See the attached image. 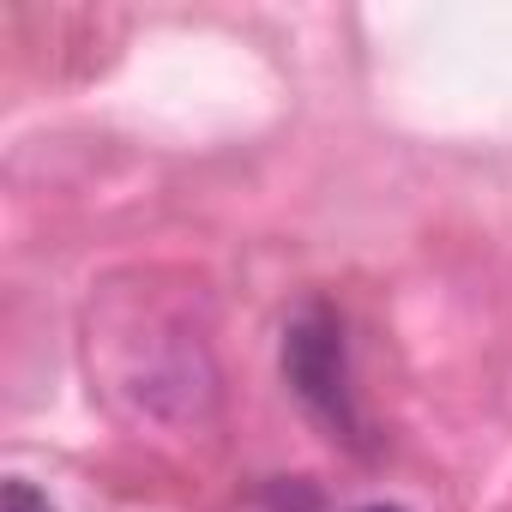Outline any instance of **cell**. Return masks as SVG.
<instances>
[{
    "instance_id": "3",
    "label": "cell",
    "mask_w": 512,
    "mask_h": 512,
    "mask_svg": "<svg viewBox=\"0 0 512 512\" xmlns=\"http://www.w3.org/2000/svg\"><path fill=\"white\" fill-rule=\"evenodd\" d=\"M356 512H404V506H356Z\"/></svg>"
},
{
    "instance_id": "1",
    "label": "cell",
    "mask_w": 512,
    "mask_h": 512,
    "mask_svg": "<svg viewBox=\"0 0 512 512\" xmlns=\"http://www.w3.org/2000/svg\"><path fill=\"white\" fill-rule=\"evenodd\" d=\"M284 380L296 386V398L338 434L362 446V410H356V386H350V350H344V320L314 302L290 320L284 332Z\"/></svg>"
},
{
    "instance_id": "2",
    "label": "cell",
    "mask_w": 512,
    "mask_h": 512,
    "mask_svg": "<svg viewBox=\"0 0 512 512\" xmlns=\"http://www.w3.org/2000/svg\"><path fill=\"white\" fill-rule=\"evenodd\" d=\"M0 512H55V506H49V494H43V488H31L25 476H13V482H7V494H0Z\"/></svg>"
}]
</instances>
